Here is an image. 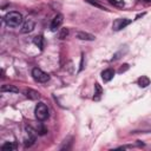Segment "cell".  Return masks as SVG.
I'll return each instance as SVG.
<instances>
[{
    "instance_id": "14",
    "label": "cell",
    "mask_w": 151,
    "mask_h": 151,
    "mask_svg": "<svg viewBox=\"0 0 151 151\" xmlns=\"http://www.w3.org/2000/svg\"><path fill=\"white\" fill-rule=\"evenodd\" d=\"M138 85L140 87H146L147 85H150V79L145 76H142L139 79H138Z\"/></svg>"
},
{
    "instance_id": "17",
    "label": "cell",
    "mask_w": 151,
    "mask_h": 151,
    "mask_svg": "<svg viewBox=\"0 0 151 151\" xmlns=\"http://www.w3.org/2000/svg\"><path fill=\"white\" fill-rule=\"evenodd\" d=\"M109 1L113 5H116V6H124V2H118L117 0H109Z\"/></svg>"
},
{
    "instance_id": "10",
    "label": "cell",
    "mask_w": 151,
    "mask_h": 151,
    "mask_svg": "<svg viewBox=\"0 0 151 151\" xmlns=\"http://www.w3.org/2000/svg\"><path fill=\"white\" fill-rule=\"evenodd\" d=\"M33 42L37 47H39V50L44 48V37L42 35H37L33 38Z\"/></svg>"
},
{
    "instance_id": "9",
    "label": "cell",
    "mask_w": 151,
    "mask_h": 151,
    "mask_svg": "<svg viewBox=\"0 0 151 151\" xmlns=\"http://www.w3.org/2000/svg\"><path fill=\"white\" fill-rule=\"evenodd\" d=\"M114 76V71L112 68H107V70H104L101 72V78L104 81H110Z\"/></svg>"
},
{
    "instance_id": "3",
    "label": "cell",
    "mask_w": 151,
    "mask_h": 151,
    "mask_svg": "<svg viewBox=\"0 0 151 151\" xmlns=\"http://www.w3.org/2000/svg\"><path fill=\"white\" fill-rule=\"evenodd\" d=\"M32 77L38 83H47L50 80V78H51L48 73L44 72L41 68H38V67H34L32 70Z\"/></svg>"
},
{
    "instance_id": "8",
    "label": "cell",
    "mask_w": 151,
    "mask_h": 151,
    "mask_svg": "<svg viewBox=\"0 0 151 151\" xmlns=\"http://www.w3.org/2000/svg\"><path fill=\"white\" fill-rule=\"evenodd\" d=\"M25 96L31 100H38L40 98V93L38 91L33 90V88H26L25 90Z\"/></svg>"
},
{
    "instance_id": "15",
    "label": "cell",
    "mask_w": 151,
    "mask_h": 151,
    "mask_svg": "<svg viewBox=\"0 0 151 151\" xmlns=\"http://www.w3.org/2000/svg\"><path fill=\"white\" fill-rule=\"evenodd\" d=\"M67 35H68V28H66V27L60 28V31L58 33V38L59 39H65Z\"/></svg>"
},
{
    "instance_id": "18",
    "label": "cell",
    "mask_w": 151,
    "mask_h": 151,
    "mask_svg": "<svg viewBox=\"0 0 151 151\" xmlns=\"http://www.w3.org/2000/svg\"><path fill=\"white\" fill-rule=\"evenodd\" d=\"M145 1H146V2H150V1H151V0H145Z\"/></svg>"
},
{
    "instance_id": "6",
    "label": "cell",
    "mask_w": 151,
    "mask_h": 151,
    "mask_svg": "<svg viewBox=\"0 0 151 151\" xmlns=\"http://www.w3.org/2000/svg\"><path fill=\"white\" fill-rule=\"evenodd\" d=\"M34 26H35V22L32 20V19H26L22 25H21V28H20V32L21 33H31L33 29H34Z\"/></svg>"
},
{
    "instance_id": "13",
    "label": "cell",
    "mask_w": 151,
    "mask_h": 151,
    "mask_svg": "<svg viewBox=\"0 0 151 151\" xmlns=\"http://www.w3.org/2000/svg\"><path fill=\"white\" fill-rule=\"evenodd\" d=\"M15 147H17V145L14 143H11V142H6L5 144L1 145L2 151H13V150H15Z\"/></svg>"
},
{
    "instance_id": "4",
    "label": "cell",
    "mask_w": 151,
    "mask_h": 151,
    "mask_svg": "<svg viewBox=\"0 0 151 151\" xmlns=\"http://www.w3.org/2000/svg\"><path fill=\"white\" fill-rule=\"evenodd\" d=\"M131 24V20L130 19H126V18H119V19H116L112 24V28L114 31H120L123 28H125L127 25Z\"/></svg>"
},
{
    "instance_id": "16",
    "label": "cell",
    "mask_w": 151,
    "mask_h": 151,
    "mask_svg": "<svg viewBox=\"0 0 151 151\" xmlns=\"http://www.w3.org/2000/svg\"><path fill=\"white\" fill-rule=\"evenodd\" d=\"M129 70V65L127 64H124V65H122V67L118 70V72L119 73H123V72H125V71H127Z\"/></svg>"
},
{
    "instance_id": "12",
    "label": "cell",
    "mask_w": 151,
    "mask_h": 151,
    "mask_svg": "<svg viewBox=\"0 0 151 151\" xmlns=\"http://www.w3.org/2000/svg\"><path fill=\"white\" fill-rule=\"evenodd\" d=\"M94 88H96V92H94L93 99H94V100H99L100 97H101V94H103V88H101V86H100L98 83L94 84Z\"/></svg>"
},
{
    "instance_id": "1",
    "label": "cell",
    "mask_w": 151,
    "mask_h": 151,
    "mask_svg": "<svg viewBox=\"0 0 151 151\" xmlns=\"http://www.w3.org/2000/svg\"><path fill=\"white\" fill-rule=\"evenodd\" d=\"M4 21L6 22V25L8 27H18L24 21V19H22L21 13L15 12V11H12V12H8L4 17Z\"/></svg>"
},
{
    "instance_id": "7",
    "label": "cell",
    "mask_w": 151,
    "mask_h": 151,
    "mask_svg": "<svg viewBox=\"0 0 151 151\" xmlns=\"http://www.w3.org/2000/svg\"><path fill=\"white\" fill-rule=\"evenodd\" d=\"M76 37H77L78 39H80V40H86V41H92V40L96 39V37H94L93 34H90V33L83 32V31L77 32V33H76Z\"/></svg>"
},
{
    "instance_id": "11",
    "label": "cell",
    "mask_w": 151,
    "mask_h": 151,
    "mask_svg": "<svg viewBox=\"0 0 151 151\" xmlns=\"http://www.w3.org/2000/svg\"><path fill=\"white\" fill-rule=\"evenodd\" d=\"M1 91L2 92H12V93H18L19 88L15 87L14 85H2L1 86Z\"/></svg>"
},
{
    "instance_id": "2",
    "label": "cell",
    "mask_w": 151,
    "mask_h": 151,
    "mask_svg": "<svg viewBox=\"0 0 151 151\" xmlns=\"http://www.w3.org/2000/svg\"><path fill=\"white\" fill-rule=\"evenodd\" d=\"M34 114H35V118L40 122H44L48 118L50 113H48V109L47 106L44 104V103H38L35 109H34Z\"/></svg>"
},
{
    "instance_id": "5",
    "label": "cell",
    "mask_w": 151,
    "mask_h": 151,
    "mask_svg": "<svg viewBox=\"0 0 151 151\" xmlns=\"http://www.w3.org/2000/svg\"><path fill=\"white\" fill-rule=\"evenodd\" d=\"M63 22H64V15L63 14H57L53 18L52 22H51V26H50L51 31L52 32H55L57 29H59V27L63 25Z\"/></svg>"
}]
</instances>
